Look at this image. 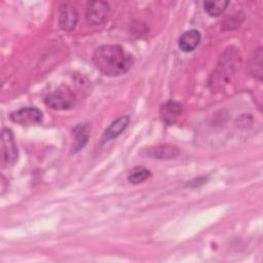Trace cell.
<instances>
[{
	"label": "cell",
	"instance_id": "9c48e42d",
	"mask_svg": "<svg viewBox=\"0 0 263 263\" xmlns=\"http://www.w3.org/2000/svg\"><path fill=\"white\" fill-rule=\"evenodd\" d=\"M183 107L179 102L168 101L164 103L160 108V116L166 124H173L182 114Z\"/></svg>",
	"mask_w": 263,
	"mask_h": 263
},
{
	"label": "cell",
	"instance_id": "8fae6325",
	"mask_svg": "<svg viewBox=\"0 0 263 263\" xmlns=\"http://www.w3.org/2000/svg\"><path fill=\"white\" fill-rule=\"evenodd\" d=\"M200 42V33L197 30H189L184 32L179 38V47L185 51L189 52L195 49V47Z\"/></svg>",
	"mask_w": 263,
	"mask_h": 263
},
{
	"label": "cell",
	"instance_id": "6da1fadb",
	"mask_svg": "<svg viewBox=\"0 0 263 263\" xmlns=\"http://www.w3.org/2000/svg\"><path fill=\"white\" fill-rule=\"evenodd\" d=\"M92 62L104 75L119 76L129 71L134 58L120 45L105 44L95 50Z\"/></svg>",
	"mask_w": 263,
	"mask_h": 263
},
{
	"label": "cell",
	"instance_id": "52a82bcc",
	"mask_svg": "<svg viewBox=\"0 0 263 263\" xmlns=\"http://www.w3.org/2000/svg\"><path fill=\"white\" fill-rule=\"evenodd\" d=\"M78 22V12L74 6L65 3L60 7L59 13V24L61 28L65 31H72L75 29Z\"/></svg>",
	"mask_w": 263,
	"mask_h": 263
},
{
	"label": "cell",
	"instance_id": "ba28073f",
	"mask_svg": "<svg viewBox=\"0 0 263 263\" xmlns=\"http://www.w3.org/2000/svg\"><path fill=\"white\" fill-rule=\"evenodd\" d=\"M89 135H90V125L88 122L80 123L73 129L72 153L78 152L86 145V143L89 139Z\"/></svg>",
	"mask_w": 263,
	"mask_h": 263
},
{
	"label": "cell",
	"instance_id": "8992f818",
	"mask_svg": "<svg viewBox=\"0 0 263 263\" xmlns=\"http://www.w3.org/2000/svg\"><path fill=\"white\" fill-rule=\"evenodd\" d=\"M180 151L178 149V147L173 146V145H157V146H153V147H149V148H145L141 154L146 156V157H150V158H154V159H172L175 158L179 155Z\"/></svg>",
	"mask_w": 263,
	"mask_h": 263
},
{
	"label": "cell",
	"instance_id": "7a4b0ae2",
	"mask_svg": "<svg viewBox=\"0 0 263 263\" xmlns=\"http://www.w3.org/2000/svg\"><path fill=\"white\" fill-rule=\"evenodd\" d=\"M45 104L55 110H67L76 103V96L68 86H62L59 89L48 93L44 99Z\"/></svg>",
	"mask_w": 263,
	"mask_h": 263
},
{
	"label": "cell",
	"instance_id": "5bb4252c",
	"mask_svg": "<svg viewBox=\"0 0 263 263\" xmlns=\"http://www.w3.org/2000/svg\"><path fill=\"white\" fill-rule=\"evenodd\" d=\"M229 4L228 1H205L203 3L204 10L212 16H218L220 15Z\"/></svg>",
	"mask_w": 263,
	"mask_h": 263
},
{
	"label": "cell",
	"instance_id": "3957f363",
	"mask_svg": "<svg viewBox=\"0 0 263 263\" xmlns=\"http://www.w3.org/2000/svg\"><path fill=\"white\" fill-rule=\"evenodd\" d=\"M1 163L7 167L13 165L17 160V148L13 135L9 128H3L1 133Z\"/></svg>",
	"mask_w": 263,
	"mask_h": 263
},
{
	"label": "cell",
	"instance_id": "277c9868",
	"mask_svg": "<svg viewBox=\"0 0 263 263\" xmlns=\"http://www.w3.org/2000/svg\"><path fill=\"white\" fill-rule=\"evenodd\" d=\"M42 112L35 107H25L13 111L10 114V119L22 125H36L42 122Z\"/></svg>",
	"mask_w": 263,
	"mask_h": 263
},
{
	"label": "cell",
	"instance_id": "7c38bea8",
	"mask_svg": "<svg viewBox=\"0 0 263 263\" xmlns=\"http://www.w3.org/2000/svg\"><path fill=\"white\" fill-rule=\"evenodd\" d=\"M250 71L253 76L261 80L262 78V50L259 47L254 54L251 57L250 61Z\"/></svg>",
	"mask_w": 263,
	"mask_h": 263
},
{
	"label": "cell",
	"instance_id": "30bf717a",
	"mask_svg": "<svg viewBox=\"0 0 263 263\" xmlns=\"http://www.w3.org/2000/svg\"><path fill=\"white\" fill-rule=\"evenodd\" d=\"M128 122H129V118H128V116H125V115L114 120L105 130L103 138H102L103 143L111 141L113 139H116L126 128V126L128 125Z\"/></svg>",
	"mask_w": 263,
	"mask_h": 263
},
{
	"label": "cell",
	"instance_id": "4fadbf2b",
	"mask_svg": "<svg viewBox=\"0 0 263 263\" xmlns=\"http://www.w3.org/2000/svg\"><path fill=\"white\" fill-rule=\"evenodd\" d=\"M150 176H151V173L149 170L143 166H137L129 172L127 176V180L132 184H140L146 181L148 178H150Z\"/></svg>",
	"mask_w": 263,
	"mask_h": 263
},
{
	"label": "cell",
	"instance_id": "5b68a950",
	"mask_svg": "<svg viewBox=\"0 0 263 263\" xmlns=\"http://www.w3.org/2000/svg\"><path fill=\"white\" fill-rule=\"evenodd\" d=\"M109 12V4L105 1H90L86 8V21L89 25H101L107 17Z\"/></svg>",
	"mask_w": 263,
	"mask_h": 263
}]
</instances>
